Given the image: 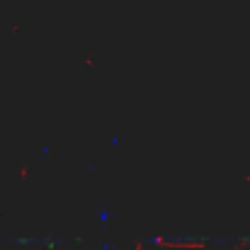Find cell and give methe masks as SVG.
<instances>
[]
</instances>
